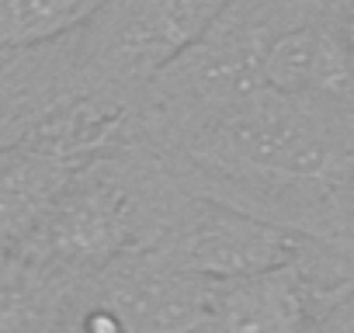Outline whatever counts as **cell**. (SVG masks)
Segmentation results:
<instances>
[{"label": "cell", "mask_w": 354, "mask_h": 333, "mask_svg": "<svg viewBox=\"0 0 354 333\" xmlns=\"http://www.w3.org/2000/svg\"><path fill=\"white\" fill-rule=\"evenodd\" d=\"M192 156L216 171L264 181H319L333 166L330 135L316 118H309L295 97L268 87L198 118Z\"/></svg>", "instance_id": "1"}, {"label": "cell", "mask_w": 354, "mask_h": 333, "mask_svg": "<svg viewBox=\"0 0 354 333\" xmlns=\"http://www.w3.org/2000/svg\"><path fill=\"white\" fill-rule=\"evenodd\" d=\"M160 260L174 271L216 285L299 260V236L285 226L205 198L192 205L185 222H177Z\"/></svg>", "instance_id": "2"}, {"label": "cell", "mask_w": 354, "mask_h": 333, "mask_svg": "<svg viewBox=\"0 0 354 333\" xmlns=\"http://www.w3.org/2000/svg\"><path fill=\"white\" fill-rule=\"evenodd\" d=\"M226 8L230 0H125L104 39V59L122 77L149 80L198 42Z\"/></svg>", "instance_id": "3"}, {"label": "cell", "mask_w": 354, "mask_h": 333, "mask_svg": "<svg viewBox=\"0 0 354 333\" xmlns=\"http://www.w3.org/2000/svg\"><path fill=\"white\" fill-rule=\"evenodd\" d=\"M80 163L35 135L0 149V247H25L59 198L80 181Z\"/></svg>", "instance_id": "4"}, {"label": "cell", "mask_w": 354, "mask_h": 333, "mask_svg": "<svg viewBox=\"0 0 354 333\" xmlns=\"http://www.w3.org/2000/svg\"><path fill=\"white\" fill-rule=\"evenodd\" d=\"M129 243V202L111 184H73L49 212L42 229L25 243L59 260L104 264Z\"/></svg>", "instance_id": "5"}, {"label": "cell", "mask_w": 354, "mask_h": 333, "mask_svg": "<svg viewBox=\"0 0 354 333\" xmlns=\"http://www.w3.org/2000/svg\"><path fill=\"white\" fill-rule=\"evenodd\" d=\"M306 323L309 295L299 260L212 285L216 333H306Z\"/></svg>", "instance_id": "6"}, {"label": "cell", "mask_w": 354, "mask_h": 333, "mask_svg": "<svg viewBox=\"0 0 354 333\" xmlns=\"http://www.w3.org/2000/svg\"><path fill=\"white\" fill-rule=\"evenodd\" d=\"M261 80L285 97L302 94H344L354 84V63L344 39L319 28H288L264 42Z\"/></svg>", "instance_id": "7"}, {"label": "cell", "mask_w": 354, "mask_h": 333, "mask_svg": "<svg viewBox=\"0 0 354 333\" xmlns=\"http://www.w3.org/2000/svg\"><path fill=\"white\" fill-rule=\"evenodd\" d=\"M108 4L111 0H0V53L56 42Z\"/></svg>", "instance_id": "8"}, {"label": "cell", "mask_w": 354, "mask_h": 333, "mask_svg": "<svg viewBox=\"0 0 354 333\" xmlns=\"http://www.w3.org/2000/svg\"><path fill=\"white\" fill-rule=\"evenodd\" d=\"M344 46H347V56L354 63V21H347V28H344Z\"/></svg>", "instance_id": "9"}, {"label": "cell", "mask_w": 354, "mask_h": 333, "mask_svg": "<svg viewBox=\"0 0 354 333\" xmlns=\"http://www.w3.org/2000/svg\"><path fill=\"white\" fill-rule=\"evenodd\" d=\"M56 333H84V326H80V316H73L70 323H63Z\"/></svg>", "instance_id": "10"}, {"label": "cell", "mask_w": 354, "mask_h": 333, "mask_svg": "<svg viewBox=\"0 0 354 333\" xmlns=\"http://www.w3.org/2000/svg\"><path fill=\"white\" fill-rule=\"evenodd\" d=\"M192 333H216V330H192Z\"/></svg>", "instance_id": "11"}]
</instances>
